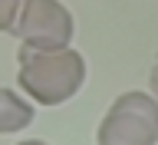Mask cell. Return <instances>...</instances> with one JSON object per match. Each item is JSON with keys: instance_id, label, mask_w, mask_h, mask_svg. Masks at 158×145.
<instances>
[{"instance_id": "5", "label": "cell", "mask_w": 158, "mask_h": 145, "mask_svg": "<svg viewBox=\"0 0 158 145\" xmlns=\"http://www.w3.org/2000/svg\"><path fill=\"white\" fill-rule=\"evenodd\" d=\"M23 0H0V33H13Z\"/></svg>"}, {"instance_id": "3", "label": "cell", "mask_w": 158, "mask_h": 145, "mask_svg": "<svg viewBox=\"0 0 158 145\" xmlns=\"http://www.w3.org/2000/svg\"><path fill=\"white\" fill-rule=\"evenodd\" d=\"M13 36L33 49H63L73 40V13L59 0H23Z\"/></svg>"}, {"instance_id": "7", "label": "cell", "mask_w": 158, "mask_h": 145, "mask_svg": "<svg viewBox=\"0 0 158 145\" xmlns=\"http://www.w3.org/2000/svg\"><path fill=\"white\" fill-rule=\"evenodd\" d=\"M17 145H49V142H43V139H27V142H17Z\"/></svg>"}, {"instance_id": "4", "label": "cell", "mask_w": 158, "mask_h": 145, "mask_svg": "<svg viewBox=\"0 0 158 145\" xmlns=\"http://www.w3.org/2000/svg\"><path fill=\"white\" fill-rule=\"evenodd\" d=\"M33 106H30L23 96H17L13 89L0 86V135H13V132H23V129L33 122Z\"/></svg>"}, {"instance_id": "6", "label": "cell", "mask_w": 158, "mask_h": 145, "mask_svg": "<svg viewBox=\"0 0 158 145\" xmlns=\"http://www.w3.org/2000/svg\"><path fill=\"white\" fill-rule=\"evenodd\" d=\"M148 89H152V96L158 99V63H155V69H152V76H148Z\"/></svg>"}, {"instance_id": "2", "label": "cell", "mask_w": 158, "mask_h": 145, "mask_svg": "<svg viewBox=\"0 0 158 145\" xmlns=\"http://www.w3.org/2000/svg\"><path fill=\"white\" fill-rule=\"evenodd\" d=\"M158 99L152 92H122L99 122L96 145H155Z\"/></svg>"}, {"instance_id": "1", "label": "cell", "mask_w": 158, "mask_h": 145, "mask_svg": "<svg viewBox=\"0 0 158 145\" xmlns=\"http://www.w3.org/2000/svg\"><path fill=\"white\" fill-rule=\"evenodd\" d=\"M20 89L40 106H59L86 83V59L76 49H33L20 43Z\"/></svg>"}]
</instances>
